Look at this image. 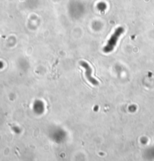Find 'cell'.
<instances>
[{
	"label": "cell",
	"mask_w": 154,
	"mask_h": 161,
	"mask_svg": "<svg viewBox=\"0 0 154 161\" xmlns=\"http://www.w3.org/2000/svg\"><path fill=\"white\" fill-rule=\"evenodd\" d=\"M122 28H119L117 31L115 32V33H114L112 37L111 38V39L108 41L107 45L104 47V51L106 52V53H108V52H111V51L113 50L114 47H115L116 44H117V41L118 40V38L119 36H120V34L122 33Z\"/></svg>",
	"instance_id": "1"
},
{
	"label": "cell",
	"mask_w": 154,
	"mask_h": 161,
	"mask_svg": "<svg viewBox=\"0 0 154 161\" xmlns=\"http://www.w3.org/2000/svg\"><path fill=\"white\" fill-rule=\"evenodd\" d=\"M80 65L85 69V76L86 78V79L88 80V81L90 82L92 85L97 86L99 84V82H98L97 80H95V78L92 77V69H91L90 65L88 64L86 62H85V61H81L80 62Z\"/></svg>",
	"instance_id": "2"
}]
</instances>
